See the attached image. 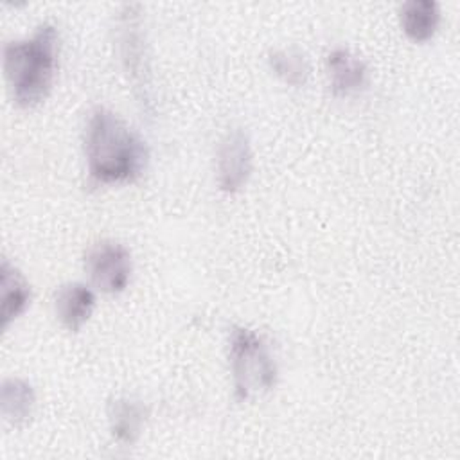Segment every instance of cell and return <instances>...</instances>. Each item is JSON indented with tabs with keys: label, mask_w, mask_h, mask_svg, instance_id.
<instances>
[{
	"label": "cell",
	"mask_w": 460,
	"mask_h": 460,
	"mask_svg": "<svg viewBox=\"0 0 460 460\" xmlns=\"http://www.w3.org/2000/svg\"><path fill=\"white\" fill-rule=\"evenodd\" d=\"M88 176L97 185L131 183L147 167L146 142L117 113L97 106L88 113L83 131Z\"/></svg>",
	"instance_id": "cell-1"
},
{
	"label": "cell",
	"mask_w": 460,
	"mask_h": 460,
	"mask_svg": "<svg viewBox=\"0 0 460 460\" xmlns=\"http://www.w3.org/2000/svg\"><path fill=\"white\" fill-rule=\"evenodd\" d=\"M2 58L13 101L20 108L38 106L50 93L56 79L59 58L58 27L50 22L40 23L31 38L5 43Z\"/></svg>",
	"instance_id": "cell-2"
},
{
	"label": "cell",
	"mask_w": 460,
	"mask_h": 460,
	"mask_svg": "<svg viewBox=\"0 0 460 460\" xmlns=\"http://www.w3.org/2000/svg\"><path fill=\"white\" fill-rule=\"evenodd\" d=\"M228 365L237 401L270 392L277 385V363L261 334L235 325L228 334Z\"/></svg>",
	"instance_id": "cell-3"
},
{
	"label": "cell",
	"mask_w": 460,
	"mask_h": 460,
	"mask_svg": "<svg viewBox=\"0 0 460 460\" xmlns=\"http://www.w3.org/2000/svg\"><path fill=\"white\" fill-rule=\"evenodd\" d=\"M142 11L137 4H128L120 9L117 18V41L120 50V59L124 70L128 72L129 81L138 101L146 106L151 104L149 95V66L146 54V38H144Z\"/></svg>",
	"instance_id": "cell-4"
},
{
	"label": "cell",
	"mask_w": 460,
	"mask_h": 460,
	"mask_svg": "<svg viewBox=\"0 0 460 460\" xmlns=\"http://www.w3.org/2000/svg\"><path fill=\"white\" fill-rule=\"evenodd\" d=\"M84 270L99 291L119 295L131 280V252L122 243L99 241L88 248L84 255Z\"/></svg>",
	"instance_id": "cell-5"
},
{
	"label": "cell",
	"mask_w": 460,
	"mask_h": 460,
	"mask_svg": "<svg viewBox=\"0 0 460 460\" xmlns=\"http://www.w3.org/2000/svg\"><path fill=\"white\" fill-rule=\"evenodd\" d=\"M253 169V151L248 135L235 128L219 142L216 153L217 187L225 194H235L248 183Z\"/></svg>",
	"instance_id": "cell-6"
},
{
	"label": "cell",
	"mask_w": 460,
	"mask_h": 460,
	"mask_svg": "<svg viewBox=\"0 0 460 460\" xmlns=\"http://www.w3.org/2000/svg\"><path fill=\"white\" fill-rule=\"evenodd\" d=\"M331 92L336 97H347L361 92L368 83L367 63L349 49L336 47L325 59Z\"/></svg>",
	"instance_id": "cell-7"
},
{
	"label": "cell",
	"mask_w": 460,
	"mask_h": 460,
	"mask_svg": "<svg viewBox=\"0 0 460 460\" xmlns=\"http://www.w3.org/2000/svg\"><path fill=\"white\" fill-rule=\"evenodd\" d=\"M149 410L133 395H119L108 402V426L113 440L122 446L135 444L146 426Z\"/></svg>",
	"instance_id": "cell-8"
},
{
	"label": "cell",
	"mask_w": 460,
	"mask_h": 460,
	"mask_svg": "<svg viewBox=\"0 0 460 460\" xmlns=\"http://www.w3.org/2000/svg\"><path fill=\"white\" fill-rule=\"evenodd\" d=\"M93 307L95 295L83 282H66L54 293V314L70 332H77L90 320Z\"/></svg>",
	"instance_id": "cell-9"
},
{
	"label": "cell",
	"mask_w": 460,
	"mask_h": 460,
	"mask_svg": "<svg viewBox=\"0 0 460 460\" xmlns=\"http://www.w3.org/2000/svg\"><path fill=\"white\" fill-rule=\"evenodd\" d=\"M31 298V284L23 273H20V270L4 257L0 266V329L4 332L27 311Z\"/></svg>",
	"instance_id": "cell-10"
},
{
	"label": "cell",
	"mask_w": 460,
	"mask_h": 460,
	"mask_svg": "<svg viewBox=\"0 0 460 460\" xmlns=\"http://www.w3.org/2000/svg\"><path fill=\"white\" fill-rule=\"evenodd\" d=\"M36 408L32 385L20 377H7L0 386V411L11 426H23L31 420Z\"/></svg>",
	"instance_id": "cell-11"
},
{
	"label": "cell",
	"mask_w": 460,
	"mask_h": 460,
	"mask_svg": "<svg viewBox=\"0 0 460 460\" xmlns=\"http://www.w3.org/2000/svg\"><path fill=\"white\" fill-rule=\"evenodd\" d=\"M399 20L404 34L411 41L424 43L438 31L440 5L433 0H408L401 5Z\"/></svg>",
	"instance_id": "cell-12"
},
{
	"label": "cell",
	"mask_w": 460,
	"mask_h": 460,
	"mask_svg": "<svg viewBox=\"0 0 460 460\" xmlns=\"http://www.w3.org/2000/svg\"><path fill=\"white\" fill-rule=\"evenodd\" d=\"M268 63L279 79L295 88L304 86L311 74V66L305 56L296 49L273 50L268 58Z\"/></svg>",
	"instance_id": "cell-13"
}]
</instances>
